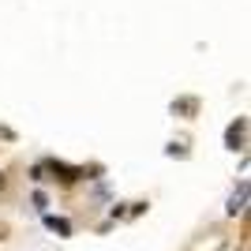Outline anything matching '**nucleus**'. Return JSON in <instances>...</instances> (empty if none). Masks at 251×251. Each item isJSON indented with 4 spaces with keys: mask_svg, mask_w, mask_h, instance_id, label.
I'll list each match as a JSON object with an SVG mask.
<instances>
[{
    "mask_svg": "<svg viewBox=\"0 0 251 251\" xmlns=\"http://www.w3.org/2000/svg\"><path fill=\"white\" fill-rule=\"evenodd\" d=\"M244 127H248V124H244V120H236V124H232L229 131H225V143H229L232 150H236V147L244 143Z\"/></svg>",
    "mask_w": 251,
    "mask_h": 251,
    "instance_id": "obj_1",
    "label": "nucleus"
},
{
    "mask_svg": "<svg viewBox=\"0 0 251 251\" xmlns=\"http://www.w3.org/2000/svg\"><path fill=\"white\" fill-rule=\"evenodd\" d=\"M244 199H248V184H240V191H236V195L229 199V214H236V210L244 206Z\"/></svg>",
    "mask_w": 251,
    "mask_h": 251,
    "instance_id": "obj_2",
    "label": "nucleus"
},
{
    "mask_svg": "<svg viewBox=\"0 0 251 251\" xmlns=\"http://www.w3.org/2000/svg\"><path fill=\"white\" fill-rule=\"evenodd\" d=\"M45 221H49V229H56L60 236H68V232H72V225H68L64 218H45Z\"/></svg>",
    "mask_w": 251,
    "mask_h": 251,
    "instance_id": "obj_3",
    "label": "nucleus"
}]
</instances>
